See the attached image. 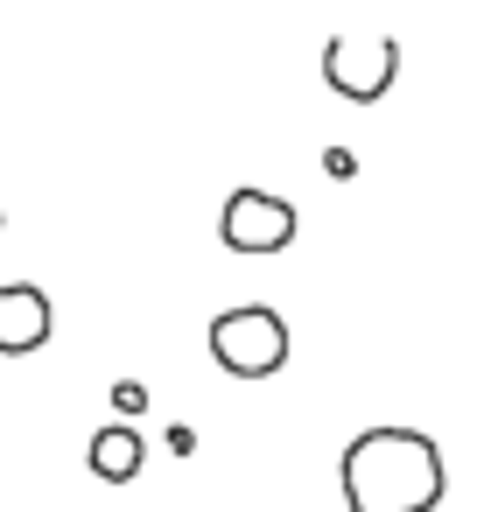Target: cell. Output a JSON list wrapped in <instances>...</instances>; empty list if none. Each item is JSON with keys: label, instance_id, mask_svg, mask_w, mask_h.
Segmentation results:
<instances>
[{"label": "cell", "instance_id": "obj_1", "mask_svg": "<svg viewBox=\"0 0 484 512\" xmlns=\"http://www.w3.org/2000/svg\"><path fill=\"white\" fill-rule=\"evenodd\" d=\"M337 484H344L351 512H435L449 491V470H442L435 435L386 421V428H365L344 442Z\"/></svg>", "mask_w": 484, "mask_h": 512}, {"label": "cell", "instance_id": "obj_2", "mask_svg": "<svg viewBox=\"0 0 484 512\" xmlns=\"http://www.w3.org/2000/svg\"><path fill=\"white\" fill-rule=\"evenodd\" d=\"M211 358L232 379H274L288 365V323L267 302H232L211 316Z\"/></svg>", "mask_w": 484, "mask_h": 512}, {"label": "cell", "instance_id": "obj_3", "mask_svg": "<svg viewBox=\"0 0 484 512\" xmlns=\"http://www.w3.org/2000/svg\"><path fill=\"white\" fill-rule=\"evenodd\" d=\"M393 71H400L393 36H330L323 43V85L351 106H379L393 92Z\"/></svg>", "mask_w": 484, "mask_h": 512}, {"label": "cell", "instance_id": "obj_4", "mask_svg": "<svg viewBox=\"0 0 484 512\" xmlns=\"http://www.w3.org/2000/svg\"><path fill=\"white\" fill-rule=\"evenodd\" d=\"M295 204L274 197V190H232L225 211H218V239L232 253H288L295 246Z\"/></svg>", "mask_w": 484, "mask_h": 512}, {"label": "cell", "instance_id": "obj_5", "mask_svg": "<svg viewBox=\"0 0 484 512\" xmlns=\"http://www.w3.org/2000/svg\"><path fill=\"white\" fill-rule=\"evenodd\" d=\"M50 330H57V309H50L43 288H29V281H8V288H0V358L43 351Z\"/></svg>", "mask_w": 484, "mask_h": 512}, {"label": "cell", "instance_id": "obj_6", "mask_svg": "<svg viewBox=\"0 0 484 512\" xmlns=\"http://www.w3.org/2000/svg\"><path fill=\"white\" fill-rule=\"evenodd\" d=\"M85 463H92V477H106V484H127V477H141V463H148V442H141V428H134V421H113V428H99V435H92Z\"/></svg>", "mask_w": 484, "mask_h": 512}, {"label": "cell", "instance_id": "obj_7", "mask_svg": "<svg viewBox=\"0 0 484 512\" xmlns=\"http://www.w3.org/2000/svg\"><path fill=\"white\" fill-rule=\"evenodd\" d=\"M113 407H120V414H141L148 393H141V386H113Z\"/></svg>", "mask_w": 484, "mask_h": 512}]
</instances>
